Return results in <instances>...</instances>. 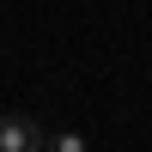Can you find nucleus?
<instances>
[{"label": "nucleus", "instance_id": "1", "mask_svg": "<svg viewBox=\"0 0 152 152\" xmlns=\"http://www.w3.org/2000/svg\"><path fill=\"white\" fill-rule=\"evenodd\" d=\"M43 122H31V116H18V110H6L0 116V152H43Z\"/></svg>", "mask_w": 152, "mask_h": 152}, {"label": "nucleus", "instance_id": "2", "mask_svg": "<svg viewBox=\"0 0 152 152\" xmlns=\"http://www.w3.org/2000/svg\"><path fill=\"white\" fill-rule=\"evenodd\" d=\"M43 152H85L79 134H43Z\"/></svg>", "mask_w": 152, "mask_h": 152}]
</instances>
